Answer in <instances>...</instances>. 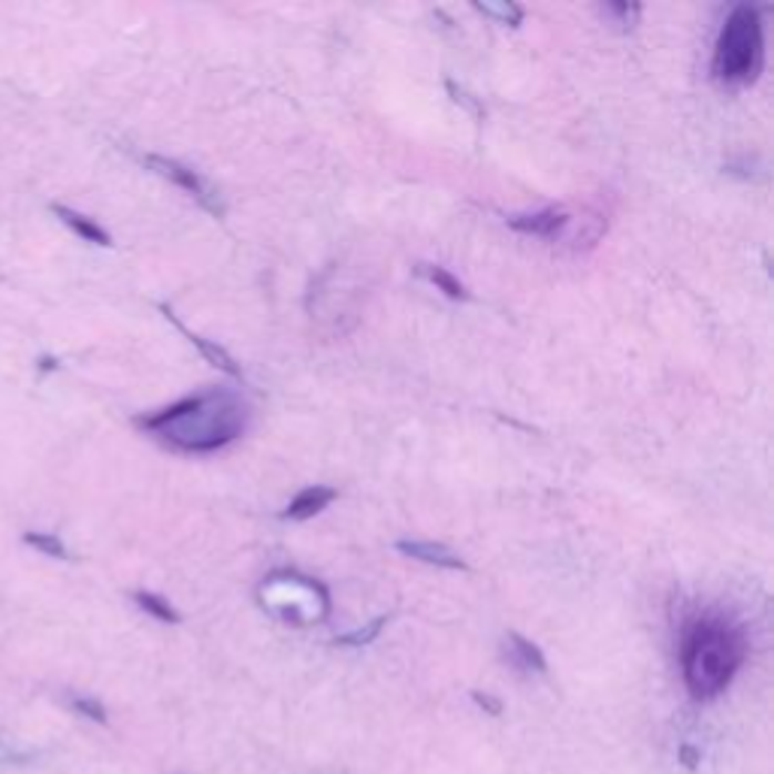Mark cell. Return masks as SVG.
<instances>
[{
	"instance_id": "1",
	"label": "cell",
	"mask_w": 774,
	"mask_h": 774,
	"mask_svg": "<svg viewBox=\"0 0 774 774\" xmlns=\"http://www.w3.org/2000/svg\"><path fill=\"white\" fill-rule=\"evenodd\" d=\"M136 427L182 454H212L236 442L248 427V406L233 390H200L173 406L136 418Z\"/></svg>"
},
{
	"instance_id": "2",
	"label": "cell",
	"mask_w": 774,
	"mask_h": 774,
	"mask_svg": "<svg viewBox=\"0 0 774 774\" xmlns=\"http://www.w3.org/2000/svg\"><path fill=\"white\" fill-rule=\"evenodd\" d=\"M747 656L742 627L717 611L686 620L681 635V672L690 696L696 702L717 699L732 684Z\"/></svg>"
},
{
	"instance_id": "3",
	"label": "cell",
	"mask_w": 774,
	"mask_h": 774,
	"mask_svg": "<svg viewBox=\"0 0 774 774\" xmlns=\"http://www.w3.org/2000/svg\"><path fill=\"white\" fill-rule=\"evenodd\" d=\"M765 64V31L763 10L751 3L732 7L726 22L720 28L711 73L723 85H751L760 79Z\"/></svg>"
},
{
	"instance_id": "4",
	"label": "cell",
	"mask_w": 774,
	"mask_h": 774,
	"mask_svg": "<svg viewBox=\"0 0 774 774\" xmlns=\"http://www.w3.org/2000/svg\"><path fill=\"white\" fill-rule=\"evenodd\" d=\"M257 599L273 618L291 627H309L318 620L330 618V590L324 581L303 576L297 569H276L264 578L257 590Z\"/></svg>"
},
{
	"instance_id": "5",
	"label": "cell",
	"mask_w": 774,
	"mask_h": 774,
	"mask_svg": "<svg viewBox=\"0 0 774 774\" xmlns=\"http://www.w3.org/2000/svg\"><path fill=\"white\" fill-rule=\"evenodd\" d=\"M145 166H149V170H155L157 176L170 179V182L179 185L182 191H189L191 197L197 200L203 210L212 212L215 218H222L224 215L222 200H218L215 189H212L206 179L200 176L197 170H191V166H185L182 161H173V157H164V155H145Z\"/></svg>"
},
{
	"instance_id": "6",
	"label": "cell",
	"mask_w": 774,
	"mask_h": 774,
	"mask_svg": "<svg viewBox=\"0 0 774 774\" xmlns=\"http://www.w3.org/2000/svg\"><path fill=\"white\" fill-rule=\"evenodd\" d=\"M569 212L557 210V206H548V210L539 212H523V215H511L509 227L518 233H527V236H539V240H557L560 233L569 227Z\"/></svg>"
},
{
	"instance_id": "7",
	"label": "cell",
	"mask_w": 774,
	"mask_h": 774,
	"mask_svg": "<svg viewBox=\"0 0 774 774\" xmlns=\"http://www.w3.org/2000/svg\"><path fill=\"white\" fill-rule=\"evenodd\" d=\"M397 551L409 560L418 563L439 566V569H454V572H466V560L457 551H451L442 542H411V539H399Z\"/></svg>"
},
{
	"instance_id": "8",
	"label": "cell",
	"mask_w": 774,
	"mask_h": 774,
	"mask_svg": "<svg viewBox=\"0 0 774 774\" xmlns=\"http://www.w3.org/2000/svg\"><path fill=\"white\" fill-rule=\"evenodd\" d=\"M336 497H339V493H336V490L327 485L303 487L297 497L288 502V509L282 511V518L285 520H309V518H315V515H322V511L327 509V506H330Z\"/></svg>"
},
{
	"instance_id": "9",
	"label": "cell",
	"mask_w": 774,
	"mask_h": 774,
	"mask_svg": "<svg viewBox=\"0 0 774 774\" xmlns=\"http://www.w3.org/2000/svg\"><path fill=\"white\" fill-rule=\"evenodd\" d=\"M161 312H164V315H166V322L176 324L179 333H185V336H189L191 345H197L200 355L206 357V360H210L212 366H218L222 373H227V376H233V378H243V369L236 366V360H233V357L227 355V352H224L222 345H215V343H210V339H203V336H197V333H191L189 327H185V324L179 322L176 312L170 309V306H161Z\"/></svg>"
},
{
	"instance_id": "10",
	"label": "cell",
	"mask_w": 774,
	"mask_h": 774,
	"mask_svg": "<svg viewBox=\"0 0 774 774\" xmlns=\"http://www.w3.org/2000/svg\"><path fill=\"white\" fill-rule=\"evenodd\" d=\"M52 212H55L58 218L70 227V231L77 233V236H82L85 243L91 245H103V248H110L112 245V236L110 231H103L94 218H89V215H82V212L70 210V206H61V203H52Z\"/></svg>"
},
{
	"instance_id": "11",
	"label": "cell",
	"mask_w": 774,
	"mask_h": 774,
	"mask_svg": "<svg viewBox=\"0 0 774 774\" xmlns=\"http://www.w3.org/2000/svg\"><path fill=\"white\" fill-rule=\"evenodd\" d=\"M509 660L515 665H518L520 672H527V675H544L548 672V660H544V653L539 644H532L530 639H523L520 632H509Z\"/></svg>"
},
{
	"instance_id": "12",
	"label": "cell",
	"mask_w": 774,
	"mask_h": 774,
	"mask_svg": "<svg viewBox=\"0 0 774 774\" xmlns=\"http://www.w3.org/2000/svg\"><path fill=\"white\" fill-rule=\"evenodd\" d=\"M418 273L424 278H427V282H430L432 288L442 291V294L448 299H457V303H460V299H469V291H466L464 282L454 276V273H448L445 266H439V264H420Z\"/></svg>"
},
{
	"instance_id": "13",
	"label": "cell",
	"mask_w": 774,
	"mask_h": 774,
	"mask_svg": "<svg viewBox=\"0 0 774 774\" xmlns=\"http://www.w3.org/2000/svg\"><path fill=\"white\" fill-rule=\"evenodd\" d=\"M472 10L481 12V16H487V19H493V22L506 24V28H520V22H523V7L520 3H511V0H476L472 3Z\"/></svg>"
},
{
	"instance_id": "14",
	"label": "cell",
	"mask_w": 774,
	"mask_h": 774,
	"mask_svg": "<svg viewBox=\"0 0 774 774\" xmlns=\"http://www.w3.org/2000/svg\"><path fill=\"white\" fill-rule=\"evenodd\" d=\"M133 602H136L145 614H152L155 620H161V623H179V620H182L179 618V611L173 609L164 597L152 593V590H136V593H133Z\"/></svg>"
},
{
	"instance_id": "15",
	"label": "cell",
	"mask_w": 774,
	"mask_h": 774,
	"mask_svg": "<svg viewBox=\"0 0 774 774\" xmlns=\"http://www.w3.org/2000/svg\"><path fill=\"white\" fill-rule=\"evenodd\" d=\"M387 623H390V614H381V618L369 620V623H366V627H360V630L339 635V639H336V644H343V648H364V644L376 642Z\"/></svg>"
},
{
	"instance_id": "16",
	"label": "cell",
	"mask_w": 774,
	"mask_h": 774,
	"mask_svg": "<svg viewBox=\"0 0 774 774\" xmlns=\"http://www.w3.org/2000/svg\"><path fill=\"white\" fill-rule=\"evenodd\" d=\"M24 544H31L52 560H67V544L58 539L55 532H24Z\"/></svg>"
},
{
	"instance_id": "17",
	"label": "cell",
	"mask_w": 774,
	"mask_h": 774,
	"mask_svg": "<svg viewBox=\"0 0 774 774\" xmlns=\"http://www.w3.org/2000/svg\"><path fill=\"white\" fill-rule=\"evenodd\" d=\"M67 702H70V709L77 711L79 717L91 720V723H100V726H106V723H110V717H106V709H103V702H98V699L70 696Z\"/></svg>"
},
{
	"instance_id": "18",
	"label": "cell",
	"mask_w": 774,
	"mask_h": 774,
	"mask_svg": "<svg viewBox=\"0 0 774 774\" xmlns=\"http://www.w3.org/2000/svg\"><path fill=\"white\" fill-rule=\"evenodd\" d=\"M605 12L618 19V24H630L642 16V7L639 3H605Z\"/></svg>"
},
{
	"instance_id": "19",
	"label": "cell",
	"mask_w": 774,
	"mask_h": 774,
	"mask_svg": "<svg viewBox=\"0 0 774 774\" xmlns=\"http://www.w3.org/2000/svg\"><path fill=\"white\" fill-rule=\"evenodd\" d=\"M472 699H476L478 709H485L487 714H493V717H499V714H502V702H499L497 696H487V693L476 690V693H472Z\"/></svg>"
},
{
	"instance_id": "20",
	"label": "cell",
	"mask_w": 774,
	"mask_h": 774,
	"mask_svg": "<svg viewBox=\"0 0 774 774\" xmlns=\"http://www.w3.org/2000/svg\"><path fill=\"white\" fill-rule=\"evenodd\" d=\"M24 760H31V756L22 751H12V747H7V744L0 742V765H19L24 763Z\"/></svg>"
},
{
	"instance_id": "21",
	"label": "cell",
	"mask_w": 774,
	"mask_h": 774,
	"mask_svg": "<svg viewBox=\"0 0 774 774\" xmlns=\"http://www.w3.org/2000/svg\"><path fill=\"white\" fill-rule=\"evenodd\" d=\"M681 760H684V765H686V768H696V763H699V753L693 751V747H690V744H684V747H681Z\"/></svg>"
},
{
	"instance_id": "22",
	"label": "cell",
	"mask_w": 774,
	"mask_h": 774,
	"mask_svg": "<svg viewBox=\"0 0 774 774\" xmlns=\"http://www.w3.org/2000/svg\"><path fill=\"white\" fill-rule=\"evenodd\" d=\"M55 360H52V357H43V360H40V369H43V373H52V369H55Z\"/></svg>"
}]
</instances>
